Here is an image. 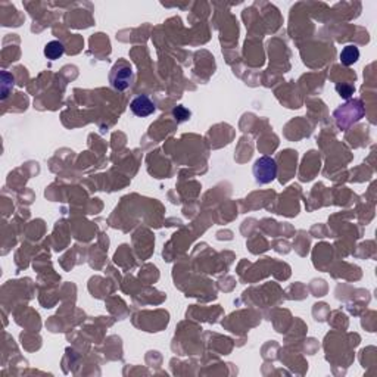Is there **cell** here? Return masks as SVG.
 Listing matches in <instances>:
<instances>
[{"label":"cell","mask_w":377,"mask_h":377,"mask_svg":"<svg viewBox=\"0 0 377 377\" xmlns=\"http://www.w3.org/2000/svg\"><path fill=\"white\" fill-rule=\"evenodd\" d=\"M364 105L361 100L354 99V100H348L345 105L339 106L335 111V119L336 124L340 129H348L351 127L354 122H357L358 119L364 117Z\"/></svg>","instance_id":"6da1fadb"},{"label":"cell","mask_w":377,"mask_h":377,"mask_svg":"<svg viewBox=\"0 0 377 377\" xmlns=\"http://www.w3.org/2000/svg\"><path fill=\"white\" fill-rule=\"evenodd\" d=\"M133 68L125 61H118L115 65L112 66L111 74H109V83L111 86L118 91L127 90L133 83Z\"/></svg>","instance_id":"7a4b0ae2"},{"label":"cell","mask_w":377,"mask_h":377,"mask_svg":"<svg viewBox=\"0 0 377 377\" xmlns=\"http://www.w3.org/2000/svg\"><path fill=\"white\" fill-rule=\"evenodd\" d=\"M252 172L258 184H268L277 177V162L271 156H261L255 161Z\"/></svg>","instance_id":"3957f363"},{"label":"cell","mask_w":377,"mask_h":377,"mask_svg":"<svg viewBox=\"0 0 377 377\" xmlns=\"http://www.w3.org/2000/svg\"><path fill=\"white\" fill-rule=\"evenodd\" d=\"M130 109L136 117L144 118L152 115V114L156 111V106L155 104L150 100L149 96L140 94V96H137V97H134V99L131 100Z\"/></svg>","instance_id":"277c9868"},{"label":"cell","mask_w":377,"mask_h":377,"mask_svg":"<svg viewBox=\"0 0 377 377\" xmlns=\"http://www.w3.org/2000/svg\"><path fill=\"white\" fill-rule=\"evenodd\" d=\"M65 52V47H64V44L61 43V41H58V40H52V41H49L46 46H44V56L47 58V59H51V61H55V59H59L62 55Z\"/></svg>","instance_id":"5b68a950"},{"label":"cell","mask_w":377,"mask_h":377,"mask_svg":"<svg viewBox=\"0 0 377 377\" xmlns=\"http://www.w3.org/2000/svg\"><path fill=\"white\" fill-rule=\"evenodd\" d=\"M360 59V51L357 46L349 44V46H345L343 51L340 52V62L345 66L354 65L357 61Z\"/></svg>","instance_id":"8992f818"},{"label":"cell","mask_w":377,"mask_h":377,"mask_svg":"<svg viewBox=\"0 0 377 377\" xmlns=\"http://www.w3.org/2000/svg\"><path fill=\"white\" fill-rule=\"evenodd\" d=\"M2 81H3V84H2V93H3V99H6L8 97V89L11 87L12 89L13 86V78L12 76L9 74V72H2Z\"/></svg>","instance_id":"52a82bcc"},{"label":"cell","mask_w":377,"mask_h":377,"mask_svg":"<svg viewBox=\"0 0 377 377\" xmlns=\"http://www.w3.org/2000/svg\"><path fill=\"white\" fill-rule=\"evenodd\" d=\"M336 91L340 94V97L349 99L352 94H354L355 89H354V86H351V84H338L336 86Z\"/></svg>","instance_id":"ba28073f"},{"label":"cell","mask_w":377,"mask_h":377,"mask_svg":"<svg viewBox=\"0 0 377 377\" xmlns=\"http://www.w3.org/2000/svg\"><path fill=\"white\" fill-rule=\"evenodd\" d=\"M172 115H174V118H175L177 121L182 122V121H186V119L190 118V111H187L184 106H177V108H174Z\"/></svg>","instance_id":"9c48e42d"}]
</instances>
